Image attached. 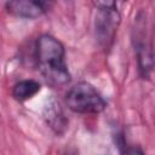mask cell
Instances as JSON below:
<instances>
[{"mask_svg":"<svg viewBox=\"0 0 155 155\" xmlns=\"http://www.w3.org/2000/svg\"><path fill=\"white\" fill-rule=\"evenodd\" d=\"M63 44L51 34H42L35 44V61L45 80L53 87H61L70 81L65 63Z\"/></svg>","mask_w":155,"mask_h":155,"instance_id":"6da1fadb","label":"cell"},{"mask_svg":"<svg viewBox=\"0 0 155 155\" xmlns=\"http://www.w3.org/2000/svg\"><path fill=\"white\" fill-rule=\"evenodd\" d=\"M44 119L46 124L50 126V128L56 132L57 134H62L68 126V119L65 117V114L61 107V104L51 99L48 101V104L44 108Z\"/></svg>","mask_w":155,"mask_h":155,"instance_id":"8992f818","label":"cell"},{"mask_svg":"<svg viewBox=\"0 0 155 155\" xmlns=\"http://www.w3.org/2000/svg\"><path fill=\"white\" fill-rule=\"evenodd\" d=\"M41 90L40 82L33 79H24L16 82L12 87V97L18 102H25L31 99Z\"/></svg>","mask_w":155,"mask_h":155,"instance_id":"52a82bcc","label":"cell"},{"mask_svg":"<svg viewBox=\"0 0 155 155\" xmlns=\"http://www.w3.org/2000/svg\"><path fill=\"white\" fill-rule=\"evenodd\" d=\"M65 104L76 114H98L107 107V102L97 88L86 81H80L68 90Z\"/></svg>","mask_w":155,"mask_h":155,"instance_id":"7a4b0ae2","label":"cell"},{"mask_svg":"<svg viewBox=\"0 0 155 155\" xmlns=\"http://www.w3.org/2000/svg\"><path fill=\"white\" fill-rule=\"evenodd\" d=\"M52 6V2L39 0H13L7 1L5 7L8 13L23 18H38L45 15Z\"/></svg>","mask_w":155,"mask_h":155,"instance_id":"5b68a950","label":"cell"},{"mask_svg":"<svg viewBox=\"0 0 155 155\" xmlns=\"http://www.w3.org/2000/svg\"><path fill=\"white\" fill-rule=\"evenodd\" d=\"M132 40L137 54L139 74L143 79H147L153 71V46L148 38L147 18L143 12L136 17Z\"/></svg>","mask_w":155,"mask_h":155,"instance_id":"277c9868","label":"cell"},{"mask_svg":"<svg viewBox=\"0 0 155 155\" xmlns=\"http://www.w3.org/2000/svg\"><path fill=\"white\" fill-rule=\"evenodd\" d=\"M65 155H76V154H74V153H68V154H65Z\"/></svg>","mask_w":155,"mask_h":155,"instance_id":"9c48e42d","label":"cell"},{"mask_svg":"<svg viewBox=\"0 0 155 155\" xmlns=\"http://www.w3.org/2000/svg\"><path fill=\"white\" fill-rule=\"evenodd\" d=\"M121 155H144V151L139 147L132 145V147H126Z\"/></svg>","mask_w":155,"mask_h":155,"instance_id":"ba28073f","label":"cell"},{"mask_svg":"<svg viewBox=\"0 0 155 155\" xmlns=\"http://www.w3.org/2000/svg\"><path fill=\"white\" fill-rule=\"evenodd\" d=\"M97 15L94 19V30L98 44L103 48H109L115 39L120 25V13L115 1H94Z\"/></svg>","mask_w":155,"mask_h":155,"instance_id":"3957f363","label":"cell"}]
</instances>
